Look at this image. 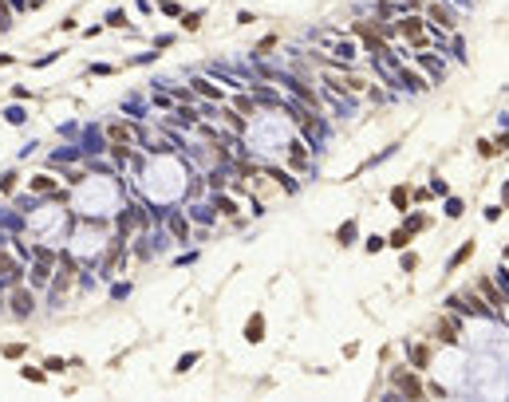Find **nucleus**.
Wrapping results in <instances>:
<instances>
[{"mask_svg":"<svg viewBox=\"0 0 509 402\" xmlns=\"http://www.w3.org/2000/svg\"><path fill=\"white\" fill-rule=\"evenodd\" d=\"M32 308H36V300H32V292H24V288H16V292H12V312H16V315H28Z\"/></svg>","mask_w":509,"mask_h":402,"instance_id":"obj_4","label":"nucleus"},{"mask_svg":"<svg viewBox=\"0 0 509 402\" xmlns=\"http://www.w3.org/2000/svg\"><path fill=\"white\" fill-rule=\"evenodd\" d=\"M170 229H174V233H178V237H182V240H186V237H190V225H186V221H182V217H178V213H174V217H170Z\"/></svg>","mask_w":509,"mask_h":402,"instance_id":"obj_18","label":"nucleus"},{"mask_svg":"<svg viewBox=\"0 0 509 402\" xmlns=\"http://www.w3.org/2000/svg\"><path fill=\"white\" fill-rule=\"evenodd\" d=\"M399 32H403L415 47H426V24H422L419 16H403V20H399Z\"/></svg>","mask_w":509,"mask_h":402,"instance_id":"obj_2","label":"nucleus"},{"mask_svg":"<svg viewBox=\"0 0 509 402\" xmlns=\"http://www.w3.org/2000/svg\"><path fill=\"white\" fill-rule=\"evenodd\" d=\"M411 268H419V256H415V253H406V249H403V272H411Z\"/></svg>","mask_w":509,"mask_h":402,"instance_id":"obj_30","label":"nucleus"},{"mask_svg":"<svg viewBox=\"0 0 509 402\" xmlns=\"http://www.w3.org/2000/svg\"><path fill=\"white\" fill-rule=\"evenodd\" d=\"M481 292H486V300L494 304V312L505 315V292H497V284H494V280H481Z\"/></svg>","mask_w":509,"mask_h":402,"instance_id":"obj_3","label":"nucleus"},{"mask_svg":"<svg viewBox=\"0 0 509 402\" xmlns=\"http://www.w3.org/2000/svg\"><path fill=\"white\" fill-rule=\"evenodd\" d=\"M20 379H28V383H44V371H40V367H28V363H24V367H20Z\"/></svg>","mask_w":509,"mask_h":402,"instance_id":"obj_17","label":"nucleus"},{"mask_svg":"<svg viewBox=\"0 0 509 402\" xmlns=\"http://www.w3.org/2000/svg\"><path fill=\"white\" fill-rule=\"evenodd\" d=\"M383 245H387V240H383V237H371V240H367V253H379Z\"/></svg>","mask_w":509,"mask_h":402,"instance_id":"obj_34","label":"nucleus"},{"mask_svg":"<svg viewBox=\"0 0 509 402\" xmlns=\"http://www.w3.org/2000/svg\"><path fill=\"white\" fill-rule=\"evenodd\" d=\"M44 367H47L52 374H60V371H63V359H56V355H52V359H44Z\"/></svg>","mask_w":509,"mask_h":402,"instance_id":"obj_33","label":"nucleus"},{"mask_svg":"<svg viewBox=\"0 0 509 402\" xmlns=\"http://www.w3.org/2000/svg\"><path fill=\"white\" fill-rule=\"evenodd\" d=\"M4 355H8V359H20V355H24V343H8V347H4Z\"/></svg>","mask_w":509,"mask_h":402,"instance_id":"obj_31","label":"nucleus"},{"mask_svg":"<svg viewBox=\"0 0 509 402\" xmlns=\"http://www.w3.org/2000/svg\"><path fill=\"white\" fill-rule=\"evenodd\" d=\"M351 237H355V221H347L344 229L336 233V240H340V245H351Z\"/></svg>","mask_w":509,"mask_h":402,"instance_id":"obj_20","label":"nucleus"},{"mask_svg":"<svg viewBox=\"0 0 509 402\" xmlns=\"http://www.w3.org/2000/svg\"><path fill=\"white\" fill-rule=\"evenodd\" d=\"M182 28H186V32H197V28H201V12H190V16H182Z\"/></svg>","mask_w":509,"mask_h":402,"instance_id":"obj_19","label":"nucleus"},{"mask_svg":"<svg viewBox=\"0 0 509 402\" xmlns=\"http://www.w3.org/2000/svg\"><path fill=\"white\" fill-rule=\"evenodd\" d=\"M32 190H36V194H52V190H56V178L40 174V178H32Z\"/></svg>","mask_w":509,"mask_h":402,"instance_id":"obj_12","label":"nucleus"},{"mask_svg":"<svg viewBox=\"0 0 509 402\" xmlns=\"http://www.w3.org/2000/svg\"><path fill=\"white\" fill-rule=\"evenodd\" d=\"M391 201H395V209H406V201H411L406 185H395V190H391Z\"/></svg>","mask_w":509,"mask_h":402,"instance_id":"obj_15","label":"nucleus"},{"mask_svg":"<svg viewBox=\"0 0 509 402\" xmlns=\"http://www.w3.org/2000/svg\"><path fill=\"white\" fill-rule=\"evenodd\" d=\"M391 387L399 390V394H406V398H422V383L415 374H406V371H391Z\"/></svg>","mask_w":509,"mask_h":402,"instance_id":"obj_1","label":"nucleus"},{"mask_svg":"<svg viewBox=\"0 0 509 402\" xmlns=\"http://www.w3.org/2000/svg\"><path fill=\"white\" fill-rule=\"evenodd\" d=\"M4 28H12V12H8V4L0 0V32H4Z\"/></svg>","mask_w":509,"mask_h":402,"instance_id":"obj_28","label":"nucleus"},{"mask_svg":"<svg viewBox=\"0 0 509 402\" xmlns=\"http://www.w3.org/2000/svg\"><path fill=\"white\" fill-rule=\"evenodd\" d=\"M430 363V347H415V367H426Z\"/></svg>","mask_w":509,"mask_h":402,"instance_id":"obj_27","label":"nucleus"},{"mask_svg":"<svg viewBox=\"0 0 509 402\" xmlns=\"http://www.w3.org/2000/svg\"><path fill=\"white\" fill-rule=\"evenodd\" d=\"M194 91H197V95H206V99H217V87H213L210 79H194Z\"/></svg>","mask_w":509,"mask_h":402,"instance_id":"obj_14","label":"nucleus"},{"mask_svg":"<svg viewBox=\"0 0 509 402\" xmlns=\"http://www.w3.org/2000/svg\"><path fill=\"white\" fill-rule=\"evenodd\" d=\"M470 256H474V240H466L462 249H458V253L450 256V268H458V264H466V260H470Z\"/></svg>","mask_w":509,"mask_h":402,"instance_id":"obj_10","label":"nucleus"},{"mask_svg":"<svg viewBox=\"0 0 509 402\" xmlns=\"http://www.w3.org/2000/svg\"><path fill=\"white\" fill-rule=\"evenodd\" d=\"M419 63L422 67H426V71H430V79H442V75H446V67H442V60H435V56H426V51H419Z\"/></svg>","mask_w":509,"mask_h":402,"instance_id":"obj_7","label":"nucleus"},{"mask_svg":"<svg viewBox=\"0 0 509 402\" xmlns=\"http://www.w3.org/2000/svg\"><path fill=\"white\" fill-rule=\"evenodd\" d=\"M0 276H8V280H20V264H16L12 256L0 253Z\"/></svg>","mask_w":509,"mask_h":402,"instance_id":"obj_8","label":"nucleus"},{"mask_svg":"<svg viewBox=\"0 0 509 402\" xmlns=\"http://www.w3.org/2000/svg\"><path fill=\"white\" fill-rule=\"evenodd\" d=\"M332 51H336L340 60H351V56H355V44H351V40H336V44H332Z\"/></svg>","mask_w":509,"mask_h":402,"instance_id":"obj_11","label":"nucleus"},{"mask_svg":"<svg viewBox=\"0 0 509 402\" xmlns=\"http://www.w3.org/2000/svg\"><path fill=\"white\" fill-rule=\"evenodd\" d=\"M107 24H111V28H126V12H122V8H115V12L107 16Z\"/></svg>","mask_w":509,"mask_h":402,"instance_id":"obj_22","label":"nucleus"},{"mask_svg":"<svg viewBox=\"0 0 509 402\" xmlns=\"http://www.w3.org/2000/svg\"><path fill=\"white\" fill-rule=\"evenodd\" d=\"M197 359H201V355H197V351H190V355H182V359H178V371L186 374V371H190V367H194V363H197Z\"/></svg>","mask_w":509,"mask_h":402,"instance_id":"obj_26","label":"nucleus"},{"mask_svg":"<svg viewBox=\"0 0 509 402\" xmlns=\"http://www.w3.org/2000/svg\"><path fill=\"white\" fill-rule=\"evenodd\" d=\"M107 134H111L115 142H131V130H126V126H119V122H111V126H107Z\"/></svg>","mask_w":509,"mask_h":402,"instance_id":"obj_16","label":"nucleus"},{"mask_svg":"<svg viewBox=\"0 0 509 402\" xmlns=\"http://www.w3.org/2000/svg\"><path fill=\"white\" fill-rule=\"evenodd\" d=\"M217 209H221L225 217H237V201H229V197H217Z\"/></svg>","mask_w":509,"mask_h":402,"instance_id":"obj_23","label":"nucleus"},{"mask_svg":"<svg viewBox=\"0 0 509 402\" xmlns=\"http://www.w3.org/2000/svg\"><path fill=\"white\" fill-rule=\"evenodd\" d=\"M272 47H276V36H269V40H261V44H257V56H269Z\"/></svg>","mask_w":509,"mask_h":402,"instance_id":"obj_29","label":"nucleus"},{"mask_svg":"<svg viewBox=\"0 0 509 402\" xmlns=\"http://www.w3.org/2000/svg\"><path fill=\"white\" fill-rule=\"evenodd\" d=\"M430 24H438V28H454V12L450 8H442V4H430Z\"/></svg>","mask_w":509,"mask_h":402,"instance_id":"obj_6","label":"nucleus"},{"mask_svg":"<svg viewBox=\"0 0 509 402\" xmlns=\"http://www.w3.org/2000/svg\"><path fill=\"white\" fill-rule=\"evenodd\" d=\"M0 190H4V194H12V190H16V174H4V178H0Z\"/></svg>","mask_w":509,"mask_h":402,"instance_id":"obj_32","label":"nucleus"},{"mask_svg":"<svg viewBox=\"0 0 509 402\" xmlns=\"http://www.w3.org/2000/svg\"><path fill=\"white\" fill-rule=\"evenodd\" d=\"M411 237H415V233H411V229L403 225V229H395V233H391L387 245H395V249H406V240H411Z\"/></svg>","mask_w":509,"mask_h":402,"instance_id":"obj_13","label":"nucleus"},{"mask_svg":"<svg viewBox=\"0 0 509 402\" xmlns=\"http://www.w3.org/2000/svg\"><path fill=\"white\" fill-rule=\"evenodd\" d=\"M438 339H442V343H458V324L442 319V324H438Z\"/></svg>","mask_w":509,"mask_h":402,"instance_id":"obj_9","label":"nucleus"},{"mask_svg":"<svg viewBox=\"0 0 509 402\" xmlns=\"http://www.w3.org/2000/svg\"><path fill=\"white\" fill-rule=\"evenodd\" d=\"M245 339H249V343H261V339H265V315H261V312L245 324Z\"/></svg>","mask_w":509,"mask_h":402,"instance_id":"obj_5","label":"nucleus"},{"mask_svg":"<svg viewBox=\"0 0 509 402\" xmlns=\"http://www.w3.org/2000/svg\"><path fill=\"white\" fill-rule=\"evenodd\" d=\"M308 162V150H304V142H292V166H304Z\"/></svg>","mask_w":509,"mask_h":402,"instance_id":"obj_21","label":"nucleus"},{"mask_svg":"<svg viewBox=\"0 0 509 402\" xmlns=\"http://www.w3.org/2000/svg\"><path fill=\"white\" fill-rule=\"evenodd\" d=\"M36 260H40V264H56L60 253H52V249H36Z\"/></svg>","mask_w":509,"mask_h":402,"instance_id":"obj_24","label":"nucleus"},{"mask_svg":"<svg viewBox=\"0 0 509 402\" xmlns=\"http://www.w3.org/2000/svg\"><path fill=\"white\" fill-rule=\"evenodd\" d=\"M32 276H36V284H47V276H52V264H40V260H36V272H32Z\"/></svg>","mask_w":509,"mask_h":402,"instance_id":"obj_25","label":"nucleus"}]
</instances>
